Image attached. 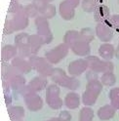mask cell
<instances>
[{"label":"cell","mask_w":119,"mask_h":121,"mask_svg":"<svg viewBox=\"0 0 119 121\" xmlns=\"http://www.w3.org/2000/svg\"><path fill=\"white\" fill-rule=\"evenodd\" d=\"M102 90V85L98 81H90L87 86V91L83 94V103L87 105H92L95 104L97 98Z\"/></svg>","instance_id":"6da1fadb"},{"label":"cell","mask_w":119,"mask_h":121,"mask_svg":"<svg viewBox=\"0 0 119 121\" xmlns=\"http://www.w3.org/2000/svg\"><path fill=\"white\" fill-rule=\"evenodd\" d=\"M60 94V90L56 85H52L48 88V92H47V102L49 105L52 108L58 109L62 107L63 102L61 99L59 98Z\"/></svg>","instance_id":"7a4b0ae2"},{"label":"cell","mask_w":119,"mask_h":121,"mask_svg":"<svg viewBox=\"0 0 119 121\" xmlns=\"http://www.w3.org/2000/svg\"><path fill=\"white\" fill-rule=\"evenodd\" d=\"M30 64L33 67H35L37 71H39L42 75H48V74H52L53 70H52V67L50 66L49 64H47V62L45 60H43L41 58H37V57H32L30 59Z\"/></svg>","instance_id":"3957f363"},{"label":"cell","mask_w":119,"mask_h":121,"mask_svg":"<svg viewBox=\"0 0 119 121\" xmlns=\"http://www.w3.org/2000/svg\"><path fill=\"white\" fill-rule=\"evenodd\" d=\"M66 52H68L66 46H64V44H61L60 46L56 47L55 49L49 51L46 57H47L48 60H50L51 63L57 64L60 62V60L63 59L66 55Z\"/></svg>","instance_id":"277c9868"},{"label":"cell","mask_w":119,"mask_h":121,"mask_svg":"<svg viewBox=\"0 0 119 121\" xmlns=\"http://www.w3.org/2000/svg\"><path fill=\"white\" fill-rule=\"evenodd\" d=\"M26 103L30 110H38L42 107V101L40 97L33 92L28 93V95L26 96Z\"/></svg>","instance_id":"5b68a950"},{"label":"cell","mask_w":119,"mask_h":121,"mask_svg":"<svg viewBox=\"0 0 119 121\" xmlns=\"http://www.w3.org/2000/svg\"><path fill=\"white\" fill-rule=\"evenodd\" d=\"M88 62L84 60H77L75 62L71 63L68 65V70L72 75H76V74H80L82 73L87 67Z\"/></svg>","instance_id":"8992f818"},{"label":"cell","mask_w":119,"mask_h":121,"mask_svg":"<svg viewBox=\"0 0 119 121\" xmlns=\"http://www.w3.org/2000/svg\"><path fill=\"white\" fill-rule=\"evenodd\" d=\"M60 11H61V16H63L64 19L69 20L73 17L74 14V6L69 1H64L61 3L60 6Z\"/></svg>","instance_id":"52a82bcc"},{"label":"cell","mask_w":119,"mask_h":121,"mask_svg":"<svg viewBox=\"0 0 119 121\" xmlns=\"http://www.w3.org/2000/svg\"><path fill=\"white\" fill-rule=\"evenodd\" d=\"M72 50L75 52V54L80 55V56H85L87 55L89 52H90V48H89V45L87 44L86 41L82 40H77L71 46Z\"/></svg>","instance_id":"ba28073f"},{"label":"cell","mask_w":119,"mask_h":121,"mask_svg":"<svg viewBox=\"0 0 119 121\" xmlns=\"http://www.w3.org/2000/svg\"><path fill=\"white\" fill-rule=\"evenodd\" d=\"M97 34H98L99 38L102 41H108L112 37L111 30L105 25H99L97 26Z\"/></svg>","instance_id":"9c48e42d"},{"label":"cell","mask_w":119,"mask_h":121,"mask_svg":"<svg viewBox=\"0 0 119 121\" xmlns=\"http://www.w3.org/2000/svg\"><path fill=\"white\" fill-rule=\"evenodd\" d=\"M52 78H53V80L57 84L63 85V86H66V84H68V82L69 80V78L66 77L64 72L61 69H55L53 73H52Z\"/></svg>","instance_id":"30bf717a"},{"label":"cell","mask_w":119,"mask_h":121,"mask_svg":"<svg viewBox=\"0 0 119 121\" xmlns=\"http://www.w3.org/2000/svg\"><path fill=\"white\" fill-rule=\"evenodd\" d=\"M65 104L68 108H76L79 105V97L75 93H69L65 98Z\"/></svg>","instance_id":"8fae6325"},{"label":"cell","mask_w":119,"mask_h":121,"mask_svg":"<svg viewBox=\"0 0 119 121\" xmlns=\"http://www.w3.org/2000/svg\"><path fill=\"white\" fill-rule=\"evenodd\" d=\"M113 114H114V108L109 107V105H105V107H102L98 111V115L100 119H102V120H107L111 118L113 116Z\"/></svg>","instance_id":"7c38bea8"},{"label":"cell","mask_w":119,"mask_h":121,"mask_svg":"<svg viewBox=\"0 0 119 121\" xmlns=\"http://www.w3.org/2000/svg\"><path fill=\"white\" fill-rule=\"evenodd\" d=\"M13 65H14V66L16 67L17 69L23 71V72H27V71H29V69H30V66H31L30 64H28L27 62H26L25 60L20 59V58L14 59V60H13Z\"/></svg>","instance_id":"4fadbf2b"},{"label":"cell","mask_w":119,"mask_h":121,"mask_svg":"<svg viewBox=\"0 0 119 121\" xmlns=\"http://www.w3.org/2000/svg\"><path fill=\"white\" fill-rule=\"evenodd\" d=\"M100 52V55L103 58V59H106V60H110L113 56V53H114V49L113 47L109 44H103L102 45V47L99 50Z\"/></svg>","instance_id":"5bb4252c"},{"label":"cell","mask_w":119,"mask_h":121,"mask_svg":"<svg viewBox=\"0 0 119 121\" xmlns=\"http://www.w3.org/2000/svg\"><path fill=\"white\" fill-rule=\"evenodd\" d=\"M42 43H43V40L41 39L40 36L33 35L31 37H29V49L33 53H35L37 50H39Z\"/></svg>","instance_id":"9a60e30c"},{"label":"cell","mask_w":119,"mask_h":121,"mask_svg":"<svg viewBox=\"0 0 119 121\" xmlns=\"http://www.w3.org/2000/svg\"><path fill=\"white\" fill-rule=\"evenodd\" d=\"M108 14H109V11L106 7L105 6H101L98 8V10L96 11V14H95V17L98 21H103L106 20L107 17H108Z\"/></svg>","instance_id":"2e32d148"},{"label":"cell","mask_w":119,"mask_h":121,"mask_svg":"<svg viewBox=\"0 0 119 121\" xmlns=\"http://www.w3.org/2000/svg\"><path fill=\"white\" fill-rule=\"evenodd\" d=\"M46 84H47V81L45 79H43L42 77H37V78H34L31 81L30 87H32L34 89V91H36V90L43 89L44 87L46 86Z\"/></svg>","instance_id":"e0dca14e"},{"label":"cell","mask_w":119,"mask_h":121,"mask_svg":"<svg viewBox=\"0 0 119 121\" xmlns=\"http://www.w3.org/2000/svg\"><path fill=\"white\" fill-rule=\"evenodd\" d=\"M16 55V48L13 46H6L2 50V59L3 60H9Z\"/></svg>","instance_id":"ac0fdd59"},{"label":"cell","mask_w":119,"mask_h":121,"mask_svg":"<svg viewBox=\"0 0 119 121\" xmlns=\"http://www.w3.org/2000/svg\"><path fill=\"white\" fill-rule=\"evenodd\" d=\"M93 118V111L91 108H85L81 110L79 121H91Z\"/></svg>","instance_id":"d6986e66"},{"label":"cell","mask_w":119,"mask_h":121,"mask_svg":"<svg viewBox=\"0 0 119 121\" xmlns=\"http://www.w3.org/2000/svg\"><path fill=\"white\" fill-rule=\"evenodd\" d=\"M14 112H12L11 110H9V113H10V116H11V119L14 118L15 116V120H20L21 117L24 116V108H21V107H15L13 109H12Z\"/></svg>","instance_id":"ffe728a7"},{"label":"cell","mask_w":119,"mask_h":121,"mask_svg":"<svg viewBox=\"0 0 119 121\" xmlns=\"http://www.w3.org/2000/svg\"><path fill=\"white\" fill-rule=\"evenodd\" d=\"M111 103L114 105V108H119V88L113 89L110 93Z\"/></svg>","instance_id":"44dd1931"},{"label":"cell","mask_w":119,"mask_h":121,"mask_svg":"<svg viewBox=\"0 0 119 121\" xmlns=\"http://www.w3.org/2000/svg\"><path fill=\"white\" fill-rule=\"evenodd\" d=\"M102 82L105 85H107V86H110V85H113L114 82H115V77L112 73H106L102 77Z\"/></svg>","instance_id":"7402d4cb"},{"label":"cell","mask_w":119,"mask_h":121,"mask_svg":"<svg viewBox=\"0 0 119 121\" xmlns=\"http://www.w3.org/2000/svg\"><path fill=\"white\" fill-rule=\"evenodd\" d=\"M40 12L44 15V16H46L47 18H51L55 15V7L52 6V5H46Z\"/></svg>","instance_id":"603a6c76"},{"label":"cell","mask_w":119,"mask_h":121,"mask_svg":"<svg viewBox=\"0 0 119 121\" xmlns=\"http://www.w3.org/2000/svg\"><path fill=\"white\" fill-rule=\"evenodd\" d=\"M80 36L82 37V39L84 41L88 42V41L93 39V32H92V30L90 28H84L82 31H81Z\"/></svg>","instance_id":"cb8c5ba5"},{"label":"cell","mask_w":119,"mask_h":121,"mask_svg":"<svg viewBox=\"0 0 119 121\" xmlns=\"http://www.w3.org/2000/svg\"><path fill=\"white\" fill-rule=\"evenodd\" d=\"M83 9L87 12H91L95 8V0H84L83 1Z\"/></svg>","instance_id":"d4e9b609"},{"label":"cell","mask_w":119,"mask_h":121,"mask_svg":"<svg viewBox=\"0 0 119 121\" xmlns=\"http://www.w3.org/2000/svg\"><path fill=\"white\" fill-rule=\"evenodd\" d=\"M37 11H38V9H37L34 5H27V7L25 9L26 15H27V16H30V17L35 16V14L37 13Z\"/></svg>","instance_id":"484cf974"},{"label":"cell","mask_w":119,"mask_h":121,"mask_svg":"<svg viewBox=\"0 0 119 121\" xmlns=\"http://www.w3.org/2000/svg\"><path fill=\"white\" fill-rule=\"evenodd\" d=\"M78 86H79V81L77 79H75L74 77H70L68 82V84H66V87H68V88H70L72 90L76 89Z\"/></svg>","instance_id":"4316f807"},{"label":"cell","mask_w":119,"mask_h":121,"mask_svg":"<svg viewBox=\"0 0 119 121\" xmlns=\"http://www.w3.org/2000/svg\"><path fill=\"white\" fill-rule=\"evenodd\" d=\"M71 115L68 111H63L61 112V114L59 116V121H70Z\"/></svg>","instance_id":"83f0119b"},{"label":"cell","mask_w":119,"mask_h":121,"mask_svg":"<svg viewBox=\"0 0 119 121\" xmlns=\"http://www.w3.org/2000/svg\"><path fill=\"white\" fill-rule=\"evenodd\" d=\"M111 22L116 26L119 28V16H113L112 19H111Z\"/></svg>","instance_id":"f1b7e54d"},{"label":"cell","mask_w":119,"mask_h":121,"mask_svg":"<svg viewBox=\"0 0 119 121\" xmlns=\"http://www.w3.org/2000/svg\"><path fill=\"white\" fill-rule=\"evenodd\" d=\"M68 1H69L73 6H76V5L78 4V2H79V0H68Z\"/></svg>","instance_id":"f546056e"},{"label":"cell","mask_w":119,"mask_h":121,"mask_svg":"<svg viewBox=\"0 0 119 121\" xmlns=\"http://www.w3.org/2000/svg\"><path fill=\"white\" fill-rule=\"evenodd\" d=\"M116 57L119 59V46H118V48H117V51H116Z\"/></svg>","instance_id":"4dcf8cb0"},{"label":"cell","mask_w":119,"mask_h":121,"mask_svg":"<svg viewBox=\"0 0 119 121\" xmlns=\"http://www.w3.org/2000/svg\"><path fill=\"white\" fill-rule=\"evenodd\" d=\"M49 121H59V120H57V119H51V120H49Z\"/></svg>","instance_id":"1f68e13d"},{"label":"cell","mask_w":119,"mask_h":121,"mask_svg":"<svg viewBox=\"0 0 119 121\" xmlns=\"http://www.w3.org/2000/svg\"><path fill=\"white\" fill-rule=\"evenodd\" d=\"M45 1H46V2H51L52 0H45Z\"/></svg>","instance_id":"d6a6232c"}]
</instances>
